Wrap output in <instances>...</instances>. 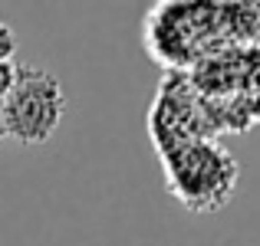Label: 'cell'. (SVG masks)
I'll list each match as a JSON object with an SVG mask.
<instances>
[{"label":"cell","mask_w":260,"mask_h":246,"mask_svg":"<svg viewBox=\"0 0 260 246\" xmlns=\"http://www.w3.org/2000/svg\"><path fill=\"white\" fill-rule=\"evenodd\" d=\"M17 56V33L10 23L0 20V59H13Z\"/></svg>","instance_id":"cell-3"},{"label":"cell","mask_w":260,"mask_h":246,"mask_svg":"<svg viewBox=\"0 0 260 246\" xmlns=\"http://www.w3.org/2000/svg\"><path fill=\"white\" fill-rule=\"evenodd\" d=\"M7 138V128H4V115H0V141Z\"/></svg>","instance_id":"cell-5"},{"label":"cell","mask_w":260,"mask_h":246,"mask_svg":"<svg viewBox=\"0 0 260 246\" xmlns=\"http://www.w3.org/2000/svg\"><path fill=\"white\" fill-rule=\"evenodd\" d=\"M17 69H20V63H13V59H0V102H4L7 92H10L13 79H17Z\"/></svg>","instance_id":"cell-4"},{"label":"cell","mask_w":260,"mask_h":246,"mask_svg":"<svg viewBox=\"0 0 260 246\" xmlns=\"http://www.w3.org/2000/svg\"><path fill=\"white\" fill-rule=\"evenodd\" d=\"M66 112L59 79L40 66H20L10 92L0 102L7 138L17 145H46L56 135Z\"/></svg>","instance_id":"cell-2"},{"label":"cell","mask_w":260,"mask_h":246,"mask_svg":"<svg viewBox=\"0 0 260 246\" xmlns=\"http://www.w3.org/2000/svg\"><path fill=\"white\" fill-rule=\"evenodd\" d=\"M158 154L165 161L172 197L184 203L191 214H214L224 203H231L241 168L228 148L208 138H188Z\"/></svg>","instance_id":"cell-1"}]
</instances>
